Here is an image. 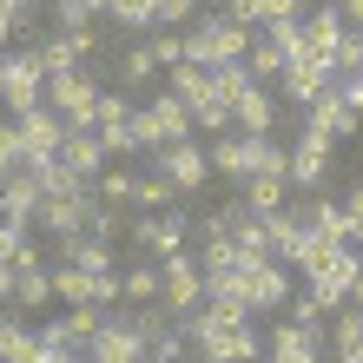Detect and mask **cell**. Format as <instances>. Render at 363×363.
I'll return each instance as SVG.
<instances>
[{"instance_id": "6da1fadb", "label": "cell", "mask_w": 363, "mask_h": 363, "mask_svg": "<svg viewBox=\"0 0 363 363\" xmlns=\"http://www.w3.org/2000/svg\"><path fill=\"white\" fill-rule=\"evenodd\" d=\"M291 264L304 271V284H311V291H317V297H324V304L337 311V304L350 297L357 271H363V251H357V245H324V238H304Z\"/></svg>"}, {"instance_id": "7a4b0ae2", "label": "cell", "mask_w": 363, "mask_h": 363, "mask_svg": "<svg viewBox=\"0 0 363 363\" xmlns=\"http://www.w3.org/2000/svg\"><path fill=\"white\" fill-rule=\"evenodd\" d=\"M211 172H225V179H251V172H271V179H284V145H271V139H258V133H218V139H211ZM291 185V179H284Z\"/></svg>"}, {"instance_id": "3957f363", "label": "cell", "mask_w": 363, "mask_h": 363, "mask_svg": "<svg viewBox=\"0 0 363 363\" xmlns=\"http://www.w3.org/2000/svg\"><path fill=\"white\" fill-rule=\"evenodd\" d=\"M251 33L245 20H231V13H199L191 20V33H185V60H199V67H225V60H245L251 53Z\"/></svg>"}, {"instance_id": "277c9868", "label": "cell", "mask_w": 363, "mask_h": 363, "mask_svg": "<svg viewBox=\"0 0 363 363\" xmlns=\"http://www.w3.org/2000/svg\"><path fill=\"white\" fill-rule=\"evenodd\" d=\"M179 330H185V344L205 350V363H264V344L251 337V324H205L191 311V317H179Z\"/></svg>"}, {"instance_id": "5b68a950", "label": "cell", "mask_w": 363, "mask_h": 363, "mask_svg": "<svg viewBox=\"0 0 363 363\" xmlns=\"http://www.w3.org/2000/svg\"><path fill=\"white\" fill-rule=\"evenodd\" d=\"M133 133H139V152H159L172 139H191V106L179 93H159V99H139L133 113Z\"/></svg>"}, {"instance_id": "8992f818", "label": "cell", "mask_w": 363, "mask_h": 363, "mask_svg": "<svg viewBox=\"0 0 363 363\" xmlns=\"http://www.w3.org/2000/svg\"><path fill=\"white\" fill-rule=\"evenodd\" d=\"M93 99H99V79H93L86 67L53 73V79H47V93H40V106H53L67 133H86V125H93Z\"/></svg>"}, {"instance_id": "52a82bcc", "label": "cell", "mask_w": 363, "mask_h": 363, "mask_svg": "<svg viewBox=\"0 0 363 363\" xmlns=\"http://www.w3.org/2000/svg\"><path fill=\"white\" fill-rule=\"evenodd\" d=\"M86 211H93V185L40 191V205H33V231H40V238H79V231H86Z\"/></svg>"}, {"instance_id": "ba28073f", "label": "cell", "mask_w": 363, "mask_h": 363, "mask_svg": "<svg viewBox=\"0 0 363 363\" xmlns=\"http://www.w3.org/2000/svg\"><path fill=\"white\" fill-rule=\"evenodd\" d=\"M199 304H205V271H199V258H185V251L159 258V311L165 317H191Z\"/></svg>"}, {"instance_id": "9c48e42d", "label": "cell", "mask_w": 363, "mask_h": 363, "mask_svg": "<svg viewBox=\"0 0 363 363\" xmlns=\"http://www.w3.org/2000/svg\"><path fill=\"white\" fill-rule=\"evenodd\" d=\"M27 53H33V67L53 79V73H73L86 53H99V33H93V27H60V33H47V40H33Z\"/></svg>"}, {"instance_id": "30bf717a", "label": "cell", "mask_w": 363, "mask_h": 363, "mask_svg": "<svg viewBox=\"0 0 363 363\" xmlns=\"http://www.w3.org/2000/svg\"><path fill=\"white\" fill-rule=\"evenodd\" d=\"M238 297H245L251 317H258V311H284V304H291V277H284V264H277V258H251V264L238 271Z\"/></svg>"}, {"instance_id": "8fae6325", "label": "cell", "mask_w": 363, "mask_h": 363, "mask_svg": "<svg viewBox=\"0 0 363 363\" xmlns=\"http://www.w3.org/2000/svg\"><path fill=\"white\" fill-rule=\"evenodd\" d=\"M40 93H47V73L33 67V53H0V106L20 119L40 106Z\"/></svg>"}, {"instance_id": "7c38bea8", "label": "cell", "mask_w": 363, "mask_h": 363, "mask_svg": "<svg viewBox=\"0 0 363 363\" xmlns=\"http://www.w3.org/2000/svg\"><path fill=\"white\" fill-rule=\"evenodd\" d=\"M277 79H284V99H291V106H304V99H317V93L337 79V60H330V53L297 47V53L284 60V73H277Z\"/></svg>"}, {"instance_id": "4fadbf2b", "label": "cell", "mask_w": 363, "mask_h": 363, "mask_svg": "<svg viewBox=\"0 0 363 363\" xmlns=\"http://www.w3.org/2000/svg\"><path fill=\"white\" fill-rule=\"evenodd\" d=\"M152 172H159V179H172L179 191H199V185L211 179V159H205V145L172 139V145H159V152H152Z\"/></svg>"}, {"instance_id": "5bb4252c", "label": "cell", "mask_w": 363, "mask_h": 363, "mask_svg": "<svg viewBox=\"0 0 363 363\" xmlns=\"http://www.w3.org/2000/svg\"><path fill=\"white\" fill-rule=\"evenodd\" d=\"M133 245L145 251V258H172V251H185V218L179 211H139L133 218Z\"/></svg>"}, {"instance_id": "9a60e30c", "label": "cell", "mask_w": 363, "mask_h": 363, "mask_svg": "<svg viewBox=\"0 0 363 363\" xmlns=\"http://www.w3.org/2000/svg\"><path fill=\"white\" fill-rule=\"evenodd\" d=\"M330 145L337 139H324V133H304V139H297L291 145V165H284V179L297 185V191H317V185H324V172H330Z\"/></svg>"}, {"instance_id": "2e32d148", "label": "cell", "mask_w": 363, "mask_h": 363, "mask_svg": "<svg viewBox=\"0 0 363 363\" xmlns=\"http://www.w3.org/2000/svg\"><path fill=\"white\" fill-rule=\"evenodd\" d=\"M99 330H106V311H99V304H67V317H53L40 337H47L53 350H86Z\"/></svg>"}, {"instance_id": "e0dca14e", "label": "cell", "mask_w": 363, "mask_h": 363, "mask_svg": "<svg viewBox=\"0 0 363 363\" xmlns=\"http://www.w3.org/2000/svg\"><path fill=\"white\" fill-rule=\"evenodd\" d=\"M304 133H324V139H350V133H357V113L344 106L337 79H330L317 99H304Z\"/></svg>"}, {"instance_id": "ac0fdd59", "label": "cell", "mask_w": 363, "mask_h": 363, "mask_svg": "<svg viewBox=\"0 0 363 363\" xmlns=\"http://www.w3.org/2000/svg\"><path fill=\"white\" fill-rule=\"evenodd\" d=\"M20 145H27V165L33 159H60V139H67V125H60L53 106H33V113H20Z\"/></svg>"}, {"instance_id": "d6986e66", "label": "cell", "mask_w": 363, "mask_h": 363, "mask_svg": "<svg viewBox=\"0 0 363 363\" xmlns=\"http://www.w3.org/2000/svg\"><path fill=\"white\" fill-rule=\"evenodd\" d=\"M33 205H40V179L20 165V172H7L0 179V218L7 225H20V231H33Z\"/></svg>"}, {"instance_id": "ffe728a7", "label": "cell", "mask_w": 363, "mask_h": 363, "mask_svg": "<svg viewBox=\"0 0 363 363\" xmlns=\"http://www.w3.org/2000/svg\"><path fill=\"white\" fill-rule=\"evenodd\" d=\"M145 350H152V344H139L119 317H106V330L86 344V363H145Z\"/></svg>"}, {"instance_id": "44dd1931", "label": "cell", "mask_w": 363, "mask_h": 363, "mask_svg": "<svg viewBox=\"0 0 363 363\" xmlns=\"http://www.w3.org/2000/svg\"><path fill=\"white\" fill-rule=\"evenodd\" d=\"M60 165H67L73 179H99V172H106V145H99L93 125H86V133H67V139H60Z\"/></svg>"}, {"instance_id": "7402d4cb", "label": "cell", "mask_w": 363, "mask_h": 363, "mask_svg": "<svg viewBox=\"0 0 363 363\" xmlns=\"http://www.w3.org/2000/svg\"><path fill=\"white\" fill-rule=\"evenodd\" d=\"M297 218H304L311 238H324V245H350V211H344V205L311 199V205H297Z\"/></svg>"}, {"instance_id": "603a6c76", "label": "cell", "mask_w": 363, "mask_h": 363, "mask_svg": "<svg viewBox=\"0 0 363 363\" xmlns=\"http://www.w3.org/2000/svg\"><path fill=\"white\" fill-rule=\"evenodd\" d=\"M297 33H304V47H311V53H337V47H344V13H337V7L297 13Z\"/></svg>"}, {"instance_id": "cb8c5ba5", "label": "cell", "mask_w": 363, "mask_h": 363, "mask_svg": "<svg viewBox=\"0 0 363 363\" xmlns=\"http://www.w3.org/2000/svg\"><path fill=\"white\" fill-rule=\"evenodd\" d=\"M264 238H271V258H277V264H291V258H297V245H304L311 231H304V218L284 205V211H264Z\"/></svg>"}, {"instance_id": "d4e9b609", "label": "cell", "mask_w": 363, "mask_h": 363, "mask_svg": "<svg viewBox=\"0 0 363 363\" xmlns=\"http://www.w3.org/2000/svg\"><path fill=\"white\" fill-rule=\"evenodd\" d=\"M231 125H238V133H258V139H271V125H277V106H271V93H264V86H251L238 106H231Z\"/></svg>"}, {"instance_id": "484cf974", "label": "cell", "mask_w": 363, "mask_h": 363, "mask_svg": "<svg viewBox=\"0 0 363 363\" xmlns=\"http://www.w3.org/2000/svg\"><path fill=\"white\" fill-rule=\"evenodd\" d=\"M225 13L245 20V27H271V20H297L304 0H225Z\"/></svg>"}, {"instance_id": "4316f807", "label": "cell", "mask_w": 363, "mask_h": 363, "mask_svg": "<svg viewBox=\"0 0 363 363\" xmlns=\"http://www.w3.org/2000/svg\"><path fill=\"white\" fill-rule=\"evenodd\" d=\"M165 73H172V86H165V93H179L185 106L218 99V93H211V67H199V60H179V67H165Z\"/></svg>"}, {"instance_id": "83f0119b", "label": "cell", "mask_w": 363, "mask_h": 363, "mask_svg": "<svg viewBox=\"0 0 363 363\" xmlns=\"http://www.w3.org/2000/svg\"><path fill=\"white\" fill-rule=\"evenodd\" d=\"M60 251H67V264H79V271H113L119 258H113V245H106V238H86V231H79V238H60Z\"/></svg>"}, {"instance_id": "f1b7e54d", "label": "cell", "mask_w": 363, "mask_h": 363, "mask_svg": "<svg viewBox=\"0 0 363 363\" xmlns=\"http://www.w3.org/2000/svg\"><path fill=\"white\" fill-rule=\"evenodd\" d=\"M133 113H139L133 93H99L93 99V133H119V125H133Z\"/></svg>"}, {"instance_id": "f546056e", "label": "cell", "mask_w": 363, "mask_h": 363, "mask_svg": "<svg viewBox=\"0 0 363 363\" xmlns=\"http://www.w3.org/2000/svg\"><path fill=\"white\" fill-rule=\"evenodd\" d=\"M119 297H133V304H159V264H152V258L125 264V271H119Z\"/></svg>"}, {"instance_id": "4dcf8cb0", "label": "cell", "mask_w": 363, "mask_h": 363, "mask_svg": "<svg viewBox=\"0 0 363 363\" xmlns=\"http://www.w3.org/2000/svg\"><path fill=\"white\" fill-rule=\"evenodd\" d=\"M133 205H139V211H172V205H179V185L159 179V172H139V179H133Z\"/></svg>"}, {"instance_id": "1f68e13d", "label": "cell", "mask_w": 363, "mask_h": 363, "mask_svg": "<svg viewBox=\"0 0 363 363\" xmlns=\"http://www.w3.org/2000/svg\"><path fill=\"white\" fill-rule=\"evenodd\" d=\"M119 79H125V86H152V79H159V60H152V47H145V40L119 47Z\"/></svg>"}, {"instance_id": "d6a6232c", "label": "cell", "mask_w": 363, "mask_h": 363, "mask_svg": "<svg viewBox=\"0 0 363 363\" xmlns=\"http://www.w3.org/2000/svg\"><path fill=\"white\" fill-rule=\"evenodd\" d=\"M251 86H258V79H251V67H245V60H225V67H211V93H218L225 106H238Z\"/></svg>"}, {"instance_id": "836d02e7", "label": "cell", "mask_w": 363, "mask_h": 363, "mask_svg": "<svg viewBox=\"0 0 363 363\" xmlns=\"http://www.w3.org/2000/svg\"><path fill=\"white\" fill-rule=\"evenodd\" d=\"M245 211H284V179H271V172H251L245 179Z\"/></svg>"}, {"instance_id": "e575fe53", "label": "cell", "mask_w": 363, "mask_h": 363, "mask_svg": "<svg viewBox=\"0 0 363 363\" xmlns=\"http://www.w3.org/2000/svg\"><path fill=\"white\" fill-rule=\"evenodd\" d=\"M53 297V271H13V311H40Z\"/></svg>"}, {"instance_id": "d590c367", "label": "cell", "mask_w": 363, "mask_h": 363, "mask_svg": "<svg viewBox=\"0 0 363 363\" xmlns=\"http://www.w3.org/2000/svg\"><path fill=\"white\" fill-rule=\"evenodd\" d=\"M330 317H337V363H344V357H363V311L357 304H337Z\"/></svg>"}, {"instance_id": "8d00e7d4", "label": "cell", "mask_w": 363, "mask_h": 363, "mask_svg": "<svg viewBox=\"0 0 363 363\" xmlns=\"http://www.w3.org/2000/svg\"><path fill=\"white\" fill-rule=\"evenodd\" d=\"M238 264H251L245 251H238V238H205V251H199V271L211 277V271H238Z\"/></svg>"}, {"instance_id": "74e56055", "label": "cell", "mask_w": 363, "mask_h": 363, "mask_svg": "<svg viewBox=\"0 0 363 363\" xmlns=\"http://www.w3.org/2000/svg\"><path fill=\"white\" fill-rule=\"evenodd\" d=\"M119 231H125V205H99V199H93V211H86V238H106V245H113Z\"/></svg>"}, {"instance_id": "f35d334b", "label": "cell", "mask_w": 363, "mask_h": 363, "mask_svg": "<svg viewBox=\"0 0 363 363\" xmlns=\"http://www.w3.org/2000/svg\"><path fill=\"white\" fill-rule=\"evenodd\" d=\"M93 7L119 27H152V0H93Z\"/></svg>"}, {"instance_id": "ab89813d", "label": "cell", "mask_w": 363, "mask_h": 363, "mask_svg": "<svg viewBox=\"0 0 363 363\" xmlns=\"http://www.w3.org/2000/svg\"><path fill=\"white\" fill-rule=\"evenodd\" d=\"M245 67H251V79H258V86H264L271 73H284V53H277L271 40H251V53H245Z\"/></svg>"}, {"instance_id": "60d3db41", "label": "cell", "mask_w": 363, "mask_h": 363, "mask_svg": "<svg viewBox=\"0 0 363 363\" xmlns=\"http://www.w3.org/2000/svg\"><path fill=\"white\" fill-rule=\"evenodd\" d=\"M20 165H27V145H20V125H13V119H0V179H7V172H20Z\"/></svg>"}, {"instance_id": "b9f144b4", "label": "cell", "mask_w": 363, "mask_h": 363, "mask_svg": "<svg viewBox=\"0 0 363 363\" xmlns=\"http://www.w3.org/2000/svg\"><path fill=\"white\" fill-rule=\"evenodd\" d=\"M231 238H238V251H245V258H271V238H264V218H258V211H251V218L231 231Z\"/></svg>"}, {"instance_id": "7bdbcfd3", "label": "cell", "mask_w": 363, "mask_h": 363, "mask_svg": "<svg viewBox=\"0 0 363 363\" xmlns=\"http://www.w3.org/2000/svg\"><path fill=\"white\" fill-rule=\"evenodd\" d=\"M145 47H152V60H159V73H165V67H179V60H185V33H172V27H159L152 40H145Z\"/></svg>"}, {"instance_id": "ee69618b", "label": "cell", "mask_w": 363, "mask_h": 363, "mask_svg": "<svg viewBox=\"0 0 363 363\" xmlns=\"http://www.w3.org/2000/svg\"><path fill=\"white\" fill-rule=\"evenodd\" d=\"M93 199H99V205H133V172H99Z\"/></svg>"}, {"instance_id": "f6af8a7d", "label": "cell", "mask_w": 363, "mask_h": 363, "mask_svg": "<svg viewBox=\"0 0 363 363\" xmlns=\"http://www.w3.org/2000/svg\"><path fill=\"white\" fill-rule=\"evenodd\" d=\"M53 357H60V350L47 344V337L27 330V337H20V350H13V357H0V363H53Z\"/></svg>"}, {"instance_id": "bcb514c9", "label": "cell", "mask_w": 363, "mask_h": 363, "mask_svg": "<svg viewBox=\"0 0 363 363\" xmlns=\"http://www.w3.org/2000/svg\"><path fill=\"white\" fill-rule=\"evenodd\" d=\"M179 20H199V0H152V27H179Z\"/></svg>"}, {"instance_id": "7dc6e473", "label": "cell", "mask_w": 363, "mask_h": 363, "mask_svg": "<svg viewBox=\"0 0 363 363\" xmlns=\"http://www.w3.org/2000/svg\"><path fill=\"white\" fill-rule=\"evenodd\" d=\"M47 7H53V20H60V27H86V20L99 13L93 0H47Z\"/></svg>"}, {"instance_id": "c3c4849f", "label": "cell", "mask_w": 363, "mask_h": 363, "mask_svg": "<svg viewBox=\"0 0 363 363\" xmlns=\"http://www.w3.org/2000/svg\"><path fill=\"white\" fill-rule=\"evenodd\" d=\"M291 317H297V324H324V317H330V304H324V297H317V291H304V297H291Z\"/></svg>"}, {"instance_id": "681fc988", "label": "cell", "mask_w": 363, "mask_h": 363, "mask_svg": "<svg viewBox=\"0 0 363 363\" xmlns=\"http://www.w3.org/2000/svg\"><path fill=\"white\" fill-rule=\"evenodd\" d=\"M264 40H271V47L284 53V60H291L297 47H304V33H297V20H271V27H264Z\"/></svg>"}, {"instance_id": "f907efd6", "label": "cell", "mask_w": 363, "mask_h": 363, "mask_svg": "<svg viewBox=\"0 0 363 363\" xmlns=\"http://www.w3.org/2000/svg\"><path fill=\"white\" fill-rule=\"evenodd\" d=\"M99 145H106V159H133L139 152V133H133V125H119V133H99Z\"/></svg>"}, {"instance_id": "816d5d0a", "label": "cell", "mask_w": 363, "mask_h": 363, "mask_svg": "<svg viewBox=\"0 0 363 363\" xmlns=\"http://www.w3.org/2000/svg\"><path fill=\"white\" fill-rule=\"evenodd\" d=\"M7 264H13V271H47V258H40V245H33V231L13 245V258H7Z\"/></svg>"}, {"instance_id": "f5cc1de1", "label": "cell", "mask_w": 363, "mask_h": 363, "mask_svg": "<svg viewBox=\"0 0 363 363\" xmlns=\"http://www.w3.org/2000/svg\"><path fill=\"white\" fill-rule=\"evenodd\" d=\"M20 337H27V324H20V317H0V357H13Z\"/></svg>"}, {"instance_id": "db71d44e", "label": "cell", "mask_w": 363, "mask_h": 363, "mask_svg": "<svg viewBox=\"0 0 363 363\" xmlns=\"http://www.w3.org/2000/svg\"><path fill=\"white\" fill-rule=\"evenodd\" d=\"M344 211H350V245H363V185L344 199Z\"/></svg>"}, {"instance_id": "11a10c76", "label": "cell", "mask_w": 363, "mask_h": 363, "mask_svg": "<svg viewBox=\"0 0 363 363\" xmlns=\"http://www.w3.org/2000/svg\"><path fill=\"white\" fill-rule=\"evenodd\" d=\"M337 13H344L350 27H363V0H337Z\"/></svg>"}, {"instance_id": "9f6ffc18", "label": "cell", "mask_w": 363, "mask_h": 363, "mask_svg": "<svg viewBox=\"0 0 363 363\" xmlns=\"http://www.w3.org/2000/svg\"><path fill=\"white\" fill-rule=\"evenodd\" d=\"M7 40H13V7L0 0V47H7Z\"/></svg>"}, {"instance_id": "6f0895ef", "label": "cell", "mask_w": 363, "mask_h": 363, "mask_svg": "<svg viewBox=\"0 0 363 363\" xmlns=\"http://www.w3.org/2000/svg\"><path fill=\"white\" fill-rule=\"evenodd\" d=\"M0 304H13V264H0Z\"/></svg>"}, {"instance_id": "680465c9", "label": "cell", "mask_w": 363, "mask_h": 363, "mask_svg": "<svg viewBox=\"0 0 363 363\" xmlns=\"http://www.w3.org/2000/svg\"><path fill=\"white\" fill-rule=\"evenodd\" d=\"M145 363H179V357H172V350H159V344H152V350H145Z\"/></svg>"}, {"instance_id": "91938a15", "label": "cell", "mask_w": 363, "mask_h": 363, "mask_svg": "<svg viewBox=\"0 0 363 363\" xmlns=\"http://www.w3.org/2000/svg\"><path fill=\"white\" fill-rule=\"evenodd\" d=\"M344 304H357V311H363V271H357V284H350V297H344Z\"/></svg>"}, {"instance_id": "94428289", "label": "cell", "mask_w": 363, "mask_h": 363, "mask_svg": "<svg viewBox=\"0 0 363 363\" xmlns=\"http://www.w3.org/2000/svg\"><path fill=\"white\" fill-rule=\"evenodd\" d=\"M53 363H86V350H60V357H53Z\"/></svg>"}, {"instance_id": "6125c7cd", "label": "cell", "mask_w": 363, "mask_h": 363, "mask_svg": "<svg viewBox=\"0 0 363 363\" xmlns=\"http://www.w3.org/2000/svg\"><path fill=\"white\" fill-rule=\"evenodd\" d=\"M7 7H13V13H27V7H40V0H7Z\"/></svg>"}, {"instance_id": "be15d7a7", "label": "cell", "mask_w": 363, "mask_h": 363, "mask_svg": "<svg viewBox=\"0 0 363 363\" xmlns=\"http://www.w3.org/2000/svg\"><path fill=\"white\" fill-rule=\"evenodd\" d=\"M344 363H363V357H344Z\"/></svg>"}, {"instance_id": "e7e4bbea", "label": "cell", "mask_w": 363, "mask_h": 363, "mask_svg": "<svg viewBox=\"0 0 363 363\" xmlns=\"http://www.w3.org/2000/svg\"><path fill=\"white\" fill-rule=\"evenodd\" d=\"M357 159H363V145H357Z\"/></svg>"}, {"instance_id": "03108f58", "label": "cell", "mask_w": 363, "mask_h": 363, "mask_svg": "<svg viewBox=\"0 0 363 363\" xmlns=\"http://www.w3.org/2000/svg\"><path fill=\"white\" fill-rule=\"evenodd\" d=\"M357 251H363V245H357Z\"/></svg>"}, {"instance_id": "003e7915", "label": "cell", "mask_w": 363, "mask_h": 363, "mask_svg": "<svg viewBox=\"0 0 363 363\" xmlns=\"http://www.w3.org/2000/svg\"><path fill=\"white\" fill-rule=\"evenodd\" d=\"M264 363H271V357H264Z\"/></svg>"}]
</instances>
